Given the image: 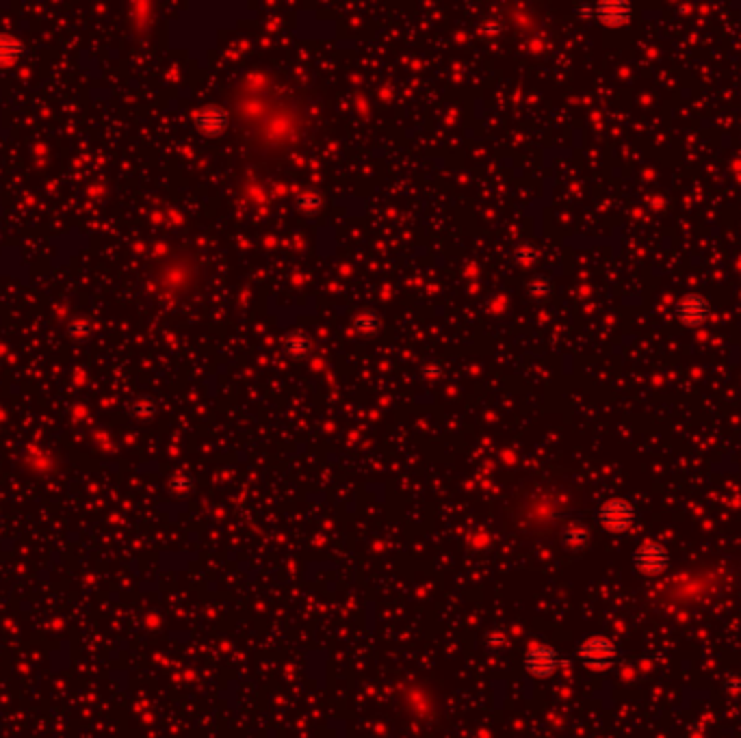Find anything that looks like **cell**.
<instances>
[{
  "label": "cell",
  "instance_id": "obj_6",
  "mask_svg": "<svg viewBox=\"0 0 741 738\" xmlns=\"http://www.w3.org/2000/svg\"><path fill=\"white\" fill-rule=\"evenodd\" d=\"M711 314V305L702 297V294H685L681 301L676 303V316L685 327H700L709 321Z\"/></svg>",
  "mask_w": 741,
  "mask_h": 738
},
{
  "label": "cell",
  "instance_id": "obj_2",
  "mask_svg": "<svg viewBox=\"0 0 741 738\" xmlns=\"http://www.w3.org/2000/svg\"><path fill=\"white\" fill-rule=\"evenodd\" d=\"M635 507L624 498H611L599 507V524L607 533H626L635 524Z\"/></svg>",
  "mask_w": 741,
  "mask_h": 738
},
{
  "label": "cell",
  "instance_id": "obj_9",
  "mask_svg": "<svg viewBox=\"0 0 741 738\" xmlns=\"http://www.w3.org/2000/svg\"><path fill=\"white\" fill-rule=\"evenodd\" d=\"M353 327H356L360 334L370 336V334H377V330L382 327V319L375 312H370V310H364V312H360L356 319H353Z\"/></svg>",
  "mask_w": 741,
  "mask_h": 738
},
{
  "label": "cell",
  "instance_id": "obj_13",
  "mask_svg": "<svg viewBox=\"0 0 741 738\" xmlns=\"http://www.w3.org/2000/svg\"><path fill=\"white\" fill-rule=\"evenodd\" d=\"M319 204H321V200L317 198L315 193H306V195H301V198H299V206L303 210H315V208H319Z\"/></svg>",
  "mask_w": 741,
  "mask_h": 738
},
{
  "label": "cell",
  "instance_id": "obj_4",
  "mask_svg": "<svg viewBox=\"0 0 741 738\" xmlns=\"http://www.w3.org/2000/svg\"><path fill=\"white\" fill-rule=\"evenodd\" d=\"M583 13H588L590 18H594L596 22H601L603 26L609 28H620L624 24H629L633 18V7L631 3H622V0H609V3H599L594 7H583Z\"/></svg>",
  "mask_w": 741,
  "mask_h": 738
},
{
  "label": "cell",
  "instance_id": "obj_7",
  "mask_svg": "<svg viewBox=\"0 0 741 738\" xmlns=\"http://www.w3.org/2000/svg\"><path fill=\"white\" fill-rule=\"evenodd\" d=\"M196 126L206 137H219L228 128V113L219 106H204L196 115Z\"/></svg>",
  "mask_w": 741,
  "mask_h": 738
},
{
  "label": "cell",
  "instance_id": "obj_10",
  "mask_svg": "<svg viewBox=\"0 0 741 738\" xmlns=\"http://www.w3.org/2000/svg\"><path fill=\"white\" fill-rule=\"evenodd\" d=\"M284 349L291 353L293 357H303L306 353L310 351V340H308V336H306V334L295 332V334H291V336L286 338Z\"/></svg>",
  "mask_w": 741,
  "mask_h": 738
},
{
  "label": "cell",
  "instance_id": "obj_3",
  "mask_svg": "<svg viewBox=\"0 0 741 738\" xmlns=\"http://www.w3.org/2000/svg\"><path fill=\"white\" fill-rule=\"evenodd\" d=\"M670 565V552L659 541H646L633 554V567L644 576H657Z\"/></svg>",
  "mask_w": 741,
  "mask_h": 738
},
{
  "label": "cell",
  "instance_id": "obj_1",
  "mask_svg": "<svg viewBox=\"0 0 741 738\" xmlns=\"http://www.w3.org/2000/svg\"><path fill=\"white\" fill-rule=\"evenodd\" d=\"M576 656L585 667H590L594 671H603V669H609L616 665L618 647L614 641H609L607 636H590L579 645Z\"/></svg>",
  "mask_w": 741,
  "mask_h": 738
},
{
  "label": "cell",
  "instance_id": "obj_5",
  "mask_svg": "<svg viewBox=\"0 0 741 738\" xmlns=\"http://www.w3.org/2000/svg\"><path fill=\"white\" fill-rule=\"evenodd\" d=\"M557 665H559V656L549 645H534L525 656V669H527V674H531L534 678L553 676Z\"/></svg>",
  "mask_w": 741,
  "mask_h": 738
},
{
  "label": "cell",
  "instance_id": "obj_14",
  "mask_svg": "<svg viewBox=\"0 0 741 738\" xmlns=\"http://www.w3.org/2000/svg\"><path fill=\"white\" fill-rule=\"evenodd\" d=\"M531 292H534L536 297H546V294L551 292V282H546V280H536L534 284H531Z\"/></svg>",
  "mask_w": 741,
  "mask_h": 738
},
{
  "label": "cell",
  "instance_id": "obj_8",
  "mask_svg": "<svg viewBox=\"0 0 741 738\" xmlns=\"http://www.w3.org/2000/svg\"><path fill=\"white\" fill-rule=\"evenodd\" d=\"M588 541H590V531L583 527V524H576V522L568 524L566 531H563V544H566V548L572 552L583 550L588 546Z\"/></svg>",
  "mask_w": 741,
  "mask_h": 738
},
{
  "label": "cell",
  "instance_id": "obj_12",
  "mask_svg": "<svg viewBox=\"0 0 741 738\" xmlns=\"http://www.w3.org/2000/svg\"><path fill=\"white\" fill-rule=\"evenodd\" d=\"M516 258L523 262V265H531V262L538 258V252L531 247V245H525V247H520V252L516 254Z\"/></svg>",
  "mask_w": 741,
  "mask_h": 738
},
{
  "label": "cell",
  "instance_id": "obj_11",
  "mask_svg": "<svg viewBox=\"0 0 741 738\" xmlns=\"http://www.w3.org/2000/svg\"><path fill=\"white\" fill-rule=\"evenodd\" d=\"M724 688H726L731 695H741V676L731 674L726 680H724Z\"/></svg>",
  "mask_w": 741,
  "mask_h": 738
}]
</instances>
